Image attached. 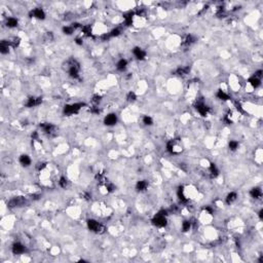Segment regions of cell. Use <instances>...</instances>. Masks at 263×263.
<instances>
[{
    "label": "cell",
    "instance_id": "4dcf8cb0",
    "mask_svg": "<svg viewBox=\"0 0 263 263\" xmlns=\"http://www.w3.org/2000/svg\"><path fill=\"white\" fill-rule=\"evenodd\" d=\"M74 28L72 27V26H66V27H64L63 28V32L65 33V34H67V35H71L72 33L74 32Z\"/></svg>",
    "mask_w": 263,
    "mask_h": 263
},
{
    "label": "cell",
    "instance_id": "4fadbf2b",
    "mask_svg": "<svg viewBox=\"0 0 263 263\" xmlns=\"http://www.w3.org/2000/svg\"><path fill=\"white\" fill-rule=\"evenodd\" d=\"M9 46H10V42L9 41H5L2 40L1 43H0V52L2 54H7L9 52Z\"/></svg>",
    "mask_w": 263,
    "mask_h": 263
},
{
    "label": "cell",
    "instance_id": "5bb4252c",
    "mask_svg": "<svg viewBox=\"0 0 263 263\" xmlns=\"http://www.w3.org/2000/svg\"><path fill=\"white\" fill-rule=\"evenodd\" d=\"M20 163L23 167H29L31 165V158L27 154H23L20 156Z\"/></svg>",
    "mask_w": 263,
    "mask_h": 263
},
{
    "label": "cell",
    "instance_id": "e575fe53",
    "mask_svg": "<svg viewBox=\"0 0 263 263\" xmlns=\"http://www.w3.org/2000/svg\"><path fill=\"white\" fill-rule=\"evenodd\" d=\"M93 102L96 104H99L100 102H101V96H99V95H96V96L93 97Z\"/></svg>",
    "mask_w": 263,
    "mask_h": 263
},
{
    "label": "cell",
    "instance_id": "d590c367",
    "mask_svg": "<svg viewBox=\"0 0 263 263\" xmlns=\"http://www.w3.org/2000/svg\"><path fill=\"white\" fill-rule=\"evenodd\" d=\"M262 70H258V71H256L255 74H254V77H257V78H261V76H262Z\"/></svg>",
    "mask_w": 263,
    "mask_h": 263
},
{
    "label": "cell",
    "instance_id": "30bf717a",
    "mask_svg": "<svg viewBox=\"0 0 263 263\" xmlns=\"http://www.w3.org/2000/svg\"><path fill=\"white\" fill-rule=\"evenodd\" d=\"M195 108H196V110L198 111V113L200 114V115L202 116H206V114L209 113V107L206 105H204V103H197L196 106H195Z\"/></svg>",
    "mask_w": 263,
    "mask_h": 263
},
{
    "label": "cell",
    "instance_id": "44dd1931",
    "mask_svg": "<svg viewBox=\"0 0 263 263\" xmlns=\"http://www.w3.org/2000/svg\"><path fill=\"white\" fill-rule=\"evenodd\" d=\"M249 82H250V84H251L253 87H258V86H260L261 84V79L260 78H257V77H251V78L249 79Z\"/></svg>",
    "mask_w": 263,
    "mask_h": 263
},
{
    "label": "cell",
    "instance_id": "603a6c76",
    "mask_svg": "<svg viewBox=\"0 0 263 263\" xmlns=\"http://www.w3.org/2000/svg\"><path fill=\"white\" fill-rule=\"evenodd\" d=\"M17 24H19V22H17V20L15 17H9V19H7V21H6V26L9 28L17 27Z\"/></svg>",
    "mask_w": 263,
    "mask_h": 263
},
{
    "label": "cell",
    "instance_id": "f1b7e54d",
    "mask_svg": "<svg viewBox=\"0 0 263 263\" xmlns=\"http://www.w3.org/2000/svg\"><path fill=\"white\" fill-rule=\"evenodd\" d=\"M239 148V142H236V141L232 140L229 142V149L232 150V151H235L236 149Z\"/></svg>",
    "mask_w": 263,
    "mask_h": 263
},
{
    "label": "cell",
    "instance_id": "1f68e13d",
    "mask_svg": "<svg viewBox=\"0 0 263 263\" xmlns=\"http://www.w3.org/2000/svg\"><path fill=\"white\" fill-rule=\"evenodd\" d=\"M126 99H128V101L134 102L136 99H137V96H136V93H134V91H130V93H128V96H126Z\"/></svg>",
    "mask_w": 263,
    "mask_h": 263
},
{
    "label": "cell",
    "instance_id": "8992f818",
    "mask_svg": "<svg viewBox=\"0 0 263 263\" xmlns=\"http://www.w3.org/2000/svg\"><path fill=\"white\" fill-rule=\"evenodd\" d=\"M26 202V199L23 197H15V198L10 199L8 202V206L9 208H15V206H20Z\"/></svg>",
    "mask_w": 263,
    "mask_h": 263
},
{
    "label": "cell",
    "instance_id": "836d02e7",
    "mask_svg": "<svg viewBox=\"0 0 263 263\" xmlns=\"http://www.w3.org/2000/svg\"><path fill=\"white\" fill-rule=\"evenodd\" d=\"M231 114H232L231 112H228V113L226 114V116L224 117V121H225L226 123H228V124H229V123H232V119H231Z\"/></svg>",
    "mask_w": 263,
    "mask_h": 263
},
{
    "label": "cell",
    "instance_id": "ba28073f",
    "mask_svg": "<svg viewBox=\"0 0 263 263\" xmlns=\"http://www.w3.org/2000/svg\"><path fill=\"white\" fill-rule=\"evenodd\" d=\"M30 15L33 17H36L38 20H44L45 19V13L43 11V9L41 8H34V9L31 11Z\"/></svg>",
    "mask_w": 263,
    "mask_h": 263
},
{
    "label": "cell",
    "instance_id": "74e56055",
    "mask_svg": "<svg viewBox=\"0 0 263 263\" xmlns=\"http://www.w3.org/2000/svg\"><path fill=\"white\" fill-rule=\"evenodd\" d=\"M91 111L93 112V113H99V112H100V110H99V109L97 108L96 106H95V107H93V108L91 109Z\"/></svg>",
    "mask_w": 263,
    "mask_h": 263
},
{
    "label": "cell",
    "instance_id": "9c48e42d",
    "mask_svg": "<svg viewBox=\"0 0 263 263\" xmlns=\"http://www.w3.org/2000/svg\"><path fill=\"white\" fill-rule=\"evenodd\" d=\"M116 122H117V117H116V115L113 113L108 114V115L105 117V119H104V123H105L106 126H114Z\"/></svg>",
    "mask_w": 263,
    "mask_h": 263
},
{
    "label": "cell",
    "instance_id": "9a60e30c",
    "mask_svg": "<svg viewBox=\"0 0 263 263\" xmlns=\"http://www.w3.org/2000/svg\"><path fill=\"white\" fill-rule=\"evenodd\" d=\"M126 67H128V61L124 59H121L119 60V61L117 62V64H116V68H117L118 71H124L126 69Z\"/></svg>",
    "mask_w": 263,
    "mask_h": 263
},
{
    "label": "cell",
    "instance_id": "d6986e66",
    "mask_svg": "<svg viewBox=\"0 0 263 263\" xmlns=\"http://www.w3.org/2000/svg\"><path fill=\"white\" fill-rule=\"evenodd\" d=\"M217 98L222 100V101H228V100H230V97H229L224 91H222V89H219V91H217Z\"/></svg>",
    "mask_w": 263,
    "mask_h": 263
},
{
    "label": "cell",
    "instance_id": "4316f807",
    "mask_svg": "<svg viewBox=\"0 0 263 263\" xmlns=\"http://www.w3.org/2000/svg\"><path fill=\"white\" fill-rule=\"evenodd\" d=\"M119 34H120V29H119V28H115V29H113L111 32H109L108 34H107V36H108V38H110V37L118 36Z\"/></svg>",
    "mask_w": 263,
    "mask_h": 263
},
{
    "label": "cell",
    "instance_id": "f35d334b",
    "mask_svg": "<svg viewBox=\"0 0 263 263\" xmlns=\"http://www.w3.org/2000/svg\"><path fill=\"white\" fill-rule=\"evenodd\" d=\"M204 211H206L209 214H212V213H213V210H212L210 206H206V208H204Z\"/></svg>",
    "mask_w": 263,
    "mask_h": 263
},
{
    "label": "cell",
    "instance_id": "52a82bcc",
    "mask_svg": "<svg viewBox=\"0 0 263 263\" xmlns=\"http://www.w3.org/2000/svg\"><path fill=\"white\" fill-rule=\"evenodd\" d=\"M42 103V99L39 98V97H31V98L28 99L27 103H26V106L31 108V107H35V106H38Z\"/></svg>",
    "mask_w": 263,
    "mask_h": 263
},
{
    "label": "cell",
    "instance_id": "83f0119b",
    "mask_svg": "<svg viewBox=\"0 0 263 263\" xmlns=\"http://www.w3.org/2000/svg\"><path fill=\"white\" fill-rule=\"evenodd\" d=\"M143 123L146 124V126H152L153 124V119L150 116L146 115L143 117Z\"/></svg>",
    "mask_w": 263,
    "mask_h": 263
},
{
    "label": "cell",
    "instance_id": "3957f363",
    "mask_svg": "<svg viewBox=\"0 0 263 263\" xmlns=\"http://www.w3.org/2000/svg\"><path fill=\"white\" fill-rule=\"evenodd\" d=\"M85 104L83 103H75V104H71V105H66L64 108V113L66 115H72V114H76L78 113L80 109L83 107Z\"/></svg>",
    "mask_w": 263,
    "mask_h": 263
},
{
    "label": "cell",
    "instance_id": "ffe728a7",
    "mask_svg": "<svg viewBox=\"0 0 263 263\" xmlns=\"http://www.w3.org/2000/svg\"><path fill=\"white\" fill-rule=\"evenodd\" d=\"M250 194L253 198H260L261 195H262V191H261L260 188L256 187V188H253V189L250 191Z\"/></svg>",
    "mask_w": 263,
    "mask_h": 263
},
{
    "label": "cell",
    "instance_id": "8fae6325",
    "mask_svg": "<svg viewBox=\"0 0 263 263\" xmlns=\"http://www.w3.org/2000/svg\"><path fill=\"white\" fill-rule=\"evenodd\" d=\"M133 54L138 60H144L146 58V52L144 49H142L141 47H135L133 49Z\"/></svg>",
    "mask_w": 263,
    "mask_h": 263
},
{
    "label": "cell",
    "instance_id": "f546056e",
    "mask_svg": "<svg viewBox=\"0 0 263 263\" xmlns=\"http://www.w3.org/2000/svg\"><path fill=\"white\" fill-rule=\"evenodd\" d=\"M190 228H191V222L190 221H184L182 223V230L184 231V232L188 231Z\"/></svg>",
    "mask_w": 263,
    "mask_h": 263
},
{
    "label": "cell",
    "instance_id": "277c9868",
    "mask_svg": "<svg viewBox=\"0 0 263 263\" xmlns=\"http://www.w3.org/2000/svg\"><path fill=\"white\" fill-rule=\"evenodd\" d=\"M87 227H89V230L93 231V232H96V233H102L105 230V227L102 224L99 223L98 221L93 220V219H91V220L87 221Z\"/></svg>",
    "mask_w": 263,
    "mask_h": 263
},
{
    "label": "cell",
    "instance_id": "ab89813d",
    "mask_svg": "<svg viewBox=\"0 0 263 263\" xmlns=\"http://www.w3.org/2000/svg\"><path fill=\"white\" fill-rule=\"evenodd\" d=\"M76 43H77V44H82V41H81V39L77 38V39H76Z\"/></svg>",
    "mask_w": 263,
    "mask_h": 263
},
{
    "label": "cell",
    "instance_id": "60d3db41",
    "mask_svg": "<svg viewBox=\"0 0 263 263\" xmlns=\"http://www.w3.org/2000/svg\"><path fill=\"white\" fill-rule=\"evenodd\" d=\"M262 213H263V211H262V210H261V211L259 212V217H260V219H261V220H262V218H263V216H262Z\"/></svg>",
    "mask_w": 263,
    "mask_h": 263
},
{
    "label": "cell",
    "instance_id": "e0dca14e",
    "mask_svg": "<svg viewBox=\"0 0 263 263\" xmlns=\"http://www.w3.org/2000/svg\"><path fill=\"white\" fill-rule=\"evenodd\" d=\"M147 187H148L147 181L142 180V181H139V182L137 183V185H136V189H137L138 191H145V190L147 189Z\"/></svg>",
    "mask_w": 263,
    "mask_h": 263
},
{
    "label": "cell",
    "instance_id": "ac0fdd59",
    "mask_svg": "<svg viewBox=\"0 0 263 263\" xmlns=\"http://www.w3.org/2000/svg\"><path fill=\"white\" fill-rule=\"evenodd\" d=\"M177 194H178V197H179V199L182 202H186L187 200H188V198H187L186 195H185V193H184V188H183V186H180L179 187Z\"/></svg>",
    "mask_w": 263,
    "mask_h": 263
},
{
    "label": "cell",
    "instance_id": "7a4b0ae2",
    "mask_svg": "<svg viewBox=\"0 0 263 263\" xmlns=\"http://www.w3.org/2000/svg\"><path fill=\"white\" fill-rule=\"evenodd\" d=\"M167 211H160L152 219V223L157 227H165L167 225Z\"/></svg>",
    "mask_w": 263,
    "mask_h": 263
},
{
    "label": "cell",
    "instance_id": "484cf974",
    "mask_svg": "<svg viewBox=\"0 0 263 263\" xmlns=\"http://www.w3.org/2000/svg\"><path fill=\"white\" fill-rule=\"evenodd\" d=\"M194 41H195V37L193 36V35H187L186 38H185V40H184V44L191 45Z\"/></svg>",
    "mask_w": 263,
    "mask_h": 263
},
{
    "label": "cell",
    "instance_id": "7c38bea8",
    "mask_svg": "<svg viewBox=\"0 0 263 263\" xmlns=\"http://www.w3.org/2000/svg\"><path fill=\"white\" fill-rule=\"evenodd\" d=\"M40 128L43 130L45 134H48V135L52 134L56 130V126L52 123H42V124H40Z\"/></svg>",
    "mask_w": 263,
    "mask_h": 263
},
{
    "label": "cell",
    "instance_id": "7402d4cb",
    "mask_svg": "<svg viewBox=\"0 0 263 263\" xmlns=\"http://www.w3.org/2000/svg\"><path fill=\"white\" fill-rule=\"evenodd\" d=\"M210 173H211L212 178H216L219 175V170L217 169L215 163H211V165H210Z\"/></svg>",
    "mask_w": 263,
    "mask_h": 263
},
{
    "label": "cell",
    "instance_id": "2e32d148",
    "mask_svg": "<svg viewBox=\"0 0 263 263\" xmlns=\"http://www.w3.org/2000/svg\"><path fill=\"white\" fill-rule=\"evenodd\" d=\"M190 71V69L188 67H180L178 68L176 71L174 72L175 75H178V76H184L186 74H188V72Z\"/></svg>",
    "mask_w": 263,
    "mask_h": 263
},
{
    "label": "cell",
    "instance_id": "5b68a950",
    "mask_svg": "<svg viewBox=\"0 0 263 263\" xmlns=\"http://www.w3.org/2000/svg\"><path fill=\"white\" fill-rule=\"evenodd\" d=\"M11 251H12V253L15 254V255H20V254L25 253V251H26V248H25V246L23 245V243H15L13 245H12V247H11Z\"/></svg>",
    "mask_w": 263,
    "mask_h": 263
},
{
    "label": "cell",
    "instance_id": "d4e9b609",
    "mask_svg": "<svg viewBox=\"0 0 263 263\" xmlns=\"http://www.w3.org/2000/svg\"><path fill=\"white\" fill-rule=\"evenodd\" d=\"M133 17H134V13L132 11H130L128 13L124 15V20H126V26H130V25H132V23H133Z\"/></svg>",
    "mask_w": 263,
    "mask_h": 263
},
{
    "label": "cell",
    "instance_id": "8d00e7d4",
    "mask_svg": "<svg viewBox=\"0 0 263 263\" xmlns=\"http://www.w3.org/2000/svg\"><path fill=\"white\" fill-rule=\"evenodd\" d=\"M106 188H107V190H108L109 192H111V191H113V189H114V186L112 184H106Z\"/></svg>",
    "mask_w": 263,
    "mask_h": 263
},
{
    "label": "cell",
    "instance_id": "cb8c5ba5",
    "mask_svg": "<svg viewBox=\"0 0 263 263\" xmlns=\"http://www.w3.org/2000/svg\"><path fill=\"white\" fill-rule=\"evenodd\" d=\"M236 197H237V194H236L235 192H230V193H228L226 196V202L228 204H232V202L236 199Z\"/></svg>",
    "mask_w": 263,
    "mask_h": 263
},
{
    "label": "cell",
    "instance_id": "6da1fadb",
    "mask_svg": "<svg viewBox=\"0 0 263 263\" xmlns=\"http://www.w3.org/2000/svg\"><path fill=\"white\" fill-rule=\"evenodd\" d=\"M67 70H68V73L69 75L72 77V78L76 79L79 77V70H80V67H79V64L77 63V61L75 60H69L67 62Z\"/></svg>",
    "mask_w": 263,
    "mask_h": 263
},
{
    "label": "cell",
    "instance_id": "d6a6232c",
    "mask_svg": "<svg viewBox=\"0 0 263 263\" xmlns=\"http://www.w3.org/2000/svg\"><path fill=\"white\" fill-rule=\"evenodd\" d=\"M59 184L61 187H63V188H66L67 187V184H68V182H67V179L65 177H61L60 178V181H59Z\"/></svg>",
    "mask_w": 263,
    "mask_h": 263
}]
</instances>
